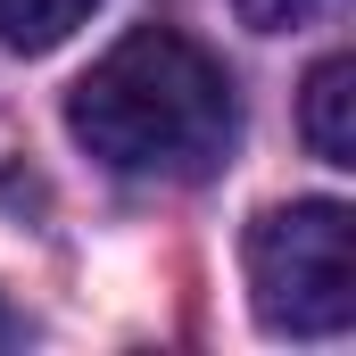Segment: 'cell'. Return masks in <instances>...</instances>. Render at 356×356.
<instances>
[{
    "label": "cell",
    "instance_id": "1",
    "mask_svg": "<svg viewBox=\"0 0 356 356\" xmlns=\"http://www.w3.org/2000/svg\"><path fill=\"white\" fill-rule=\"evenodd\" d=\"M67 133L124 182H207L241 133V99L191 33L133 25L67 91Z\"/></svg>",
    "mask_w": 356,
    "mask_h": 356
},
{
    "label": "cell",
    "instance_id": "2",
    "mask_svg": "<svg viewBox=\"0 0 356 356\" xmlns=\"http://www.w3.org/2000/svg\"><path fill=\"white\" fill-rule=\"evenodd\" d=\"M249 307L282 340H340L356 323V224L340 199H290L249 224Z\"/></svg>",
    "mask_w": 356,
    "mask_h": 356
},
{
    "label": "cell",
    "instance_id": "3",
    "mask_svg": "<svg viewBox=\"0 0 356 356\" xmlns=\"http://www.w3.org/2000/svg\"><path fill=\"white\" fill-rule=\"evenodd\" d=\"M298 133L323 166H356V58L332 50L315 75H307V99H298Z\"/></svg>",
    "mask_w": 356,
    "mask_h": 356
},
{
    "label": "cell",
    "instance_id": "4",
    "mask_svg": "<svg viewBox=\"0 0 356 356\" xmlns=\"http://www.w3.org/2000/svg\"><path fill=\"white\" fill-rule=\"evenodd\" d=\"M99 0H0V42L8 50H25V58H42V50H58L75 25H83Z\"/></svg>",
    "mask_w": 356,
    "mask_h": 356
},
{
    "label": "cell",
    "instance_id": "5",
    "mask_svg": "<svg viewBox=\"0 0 356 356\" xmlns=\"http://www.w3.org/2000/svg\"><path fill=\"white\" fill-rule=\"evenodd\" d=\"M232 8H241V25H249V33H307V25L340 17L348 0H232Z\"/></svg>",
    "mask_w": 356,
    "mask_h": 356
},
{
    "label": "cell",
    "instance_id": "6",
    "mask_svg": "<svg viewBox=\"0 0 356 356\" xmlns=\"http://www.w3.org/2000/svg\"><path fill=\"white\" fill-rule=\"evenodd\" d=\"M0 340H8V315H0Z\"/></svg>",
    "mask_w": 356,
    "mask_h": 356
}]
</instances>
